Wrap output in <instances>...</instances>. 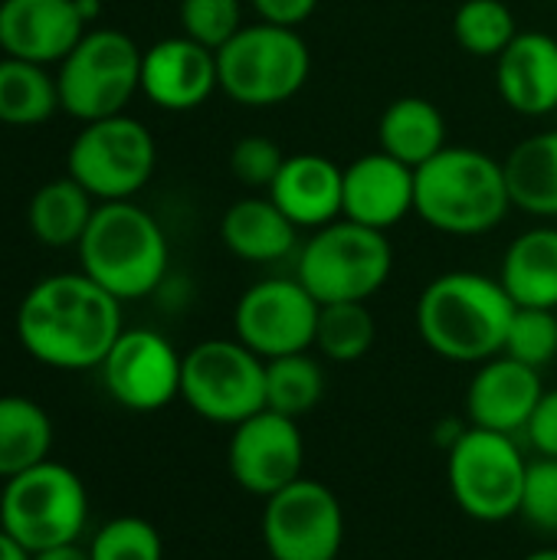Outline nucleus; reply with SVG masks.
I'll list each match as a JSON object with an SVG mask.
<instances>
[{
    "label": "nucleus",
    "instance_id": "f257e3e1",
    "mask_svg": "<svg viewBox=\"0 0 557 560\" xmlns=\"http://www.w3.org/2000/svg\"><path fill=\"white\" fill-rule=\"evenodd\" d=\"M121 331V302L82 269L39 279L16 308L23 351L53 371H98Z\"/></svg>",
    "mask_w": 557,
    "mask_h": 560
},
{
    "label": "nucleus",
    "instance_id": "f03ea898",
    "mask_svg": "<svg viewBox=\"0 0 557 560\" xmlns=\"http://www.w3.org/2000/svg\"><path fill=\"white\" fill-rule=\"evenodd\" d=\"M515 302L499 276L453 269L427 282L414 318L420 341L443 361L483 364L506 348Z\"/></svg>",
    "mask_w": 557,
    "mask_h": 560
},
{
    "label": "nucleus",
    "instance_id": "7ed1b4c3",
    "mask_svg": "<svg viewBox=\"0 0 557 560\" xmlns=\"http://www.w3.org/2000/svg\"><path fill=\"white\" fill-rule=\"evenodd\" d=\"M506 167L489 151L446 144L417 167V217L446 236H486L512 213Z\"/></svg>",
    "mask_w": 557,
    "mask_h": 560
},
{
    "label": "nucleus",
    "instance_id": "20e7f679",
    "mask_svg": "<svg viewBox=\"0 0 557 560\" xmlns=\"http://www.w3.org/2000/svg\"><path fill=\"white\" fill-rule=\"evenodd\" d=\"M76 249L82 272L118 302H135L158 292L171 262V246L161 223L135 200L98 203Z\"/></svg>",
    "mask_w": 557,
    "mask_h": 560
},
{
    "label": "nucleus",
    "instance_id": "39448f33",
    "mask_svg": "<svg viewBox=\"0 0 557 560\" xmlns=\"http://www.w3.org/2000/svg\"><path fill=\"white\" fill-rule=\"evenodd\" d=\"M220 92L243 108H276L292 102L312 75V49L292 26L246 23L217 49Z\"/></svg>",
    "mask_w": 557,
    "mask_h": 560
},
{
    "label": "nucleus",
    "instance_id": "423d86ee",
    "mask_svg": "<svg viewBox=\"0 0 557 560\" xmlns=\"http://www.w3.org/2000/svg\"><path fill=\"white\" fill-rule=\"evenodd\" d=\"M394 272L391 236L348 217L312 230L295 253V279L318 305L371 302Z\"/></svg>",
    "mask_w": 557,
    "mask_h": 560
},
{
    "label": "nucleus",
    "instance_id": "0eeeda50",
    "mask_svg": "<svg viewBox=\"0 0 557 560\" xmlns=\"http://www.w3.org/2000/svg\"><path fill=\"white\" fill-rule=\"evenodd\" d=\"M89 525V492L79 472L46 459L3 482L0 528L13 535L30 555L72 545Z\"/></svg>",
    "mask_w": 557,
    "mask_h": 560
},
{
    "label": "nucleus",
    "instance_id": "6e6552de",
    "mask_svg": "<svg viewBox=\"0 0 557 560\" xmlns=\"http://www.w3.org/2000/svg\"><path fill=\"white\" fill-rule=\"evenodd\" d=\"M141 46L112 26H89L72 52L59 62V108L76 121L121 115L141 92Z\"/></svg>",
    "mask_w": 557,
    "mask_h": 560
},
{
    "label": "nucleus",
    "instance_id": "1a4fd4ad",
    "mask_svg": "<svg viewBox=\"0 0 557 560\" xmlns=\"http://www.w3.org/2000/svg\"><path fill=\"white\" fill-rule=\"evenodd\" d=\"M446 456L450 492L463 515L483 525L519 518L529 459L509 433L466 427Z\"/></svg>",
    "mask_w": 557,
    "mask_h": 560
},
{
    "label": "nucleus",
    "instance_id": "9d476101",
    "mask_svg": "<svg viewBox=\"0 0 557 560\" xmlns=\"http://www.w3.org/2000/svg\"><path fill=\"white\" fill-rule=\"evenodd\" d=\"M181 400L204 420L236 427L266 410V361L240 338H210L184 354Z\"/></svg>",
    "mask_w": 557,
    "mask_h": 560
},
{
    "label": "nucleus",
    "instance_id": "9b49d317",
    "mask_svg": "<svg viewBox=\"0 0 557 560\" xmlns=\"http://www.w3.org/2000/svg\"><path fill=\"white\" fill-rule=\"evenodd\" d=\"M158 167L154 135L131 115L85 121L69 144V177L98 203L135 200Z\"/></svg>",
    "mask_w": 557,
    "mask_h": 560
},
{
    "label": "nucleus",
    "instance_id": "f8f14e48",
    "mask_svg": "<svg viewBox=\"0 0 557 560\" xmlns=\"http://www.w3.org/2000/svg\"><path fill=\"white\" fill-rule=\"evenodd\" d=\"M263 545L272 560H338L345 512L338 495L315 479H295L266 499Z\"/></svg>",
    "mask_w": 557,
    "mask_h": 560
},
{
    "label": "nucleus",
    "instance_id": "ddd939ff",
    "mask_svg": "<svg viewBox=\"0 0 557 560\" xmlns=\"http://www.w3.org/2000/svg\"><path fill=\"white\" fill-rule=\"evenodd\" d=\"M318 312L322 305L295 276H272L253 282L240 295L233 308V331L250 351H256L263 361H272L315 348Z\"/></svg>",
    "mask_w": 557,
    "mask_h": 560
},
{
    "label": "nucleus",
    "instance_id": "4468645a",
    "mask_svg": "<svg viewBox=\"0 0 557 560\" xmlns=\"http://www.w3.org/2000/svg\"><path fill=\"white\" fill-rule=\"evenodd\" d=\"M108 397L131 413H158L181 397L184 354L151 328H125L102 361Z\"/></svg>",
    "mask_w": 557,
    "mask_h": 560
},
{
    "label": "nucleus",
    "instance_id": "2eb2a0df",
    "mask_svg": "<svg viewBox=\"0 0 557 560\" xmlns=\"http://www.w3.org/2000/svg\"><path fill=\"white\" fill-rule=\"evenodd\" d=\"M302 466L305 440L299 433V420L266 407L233 427L227 443V469L243 492L266 502L269 495L302 479Z\"/></svg>",
    "mask_w": 557,
    "mask_h": 560
},
{
    "label": "nucleus",
    "instance_id": "dca6fc26",
    "mask_svg": "<svg viewBox=\"0 0 557 560\" xmlns=\"http://www.w3.org/2000/svg\"><path fill=\"white\" fill-rule=\"evenodd\" d=\"M220 92L217 52L190 36L158 39L141 52V95L164 112H194Z\"/></svg>",
    "mask_w": 557,
    "mask_h": 560
},
{
    "label": "nucleus",
    "instance_id": "f3484780",
    "mask_svg": "<svg viewBox=\"0 0 557 560\" xmlns=\"http://www.w3.org/2000/svg\"><path fill=\"white\" fill-rule=\"evenodd\" d=\"M417 213V171L387 151H368L345 167V217L391 233Z\"/></svg>",
    "mask_w": 557,
    "mask_h": 560
},
{
    "label": "nucleus",
    "instance_id": "a211bd4d",
    "mask_svg": "<svg viewBox=\"0 0 557 560\" xmlns=\"http://www.w3.org/2000/svg\"><path fill=\"white\" fill-rule=\"evenodd\" d=\"M542 394H545L542 371L509 354H496L476 364V374L466 387L469 427H483L509 436L525 433Z\"/></svg>",
    "mask_w": 557,
    "mask_h": 560
},
{
    "label": "nucleus",
    "instance_id": "6ab92c4d",
    "mask_svg": "<svg viewBox=\"0 0 557 560\" xmlns=\"http://www.w3.org/2000/svg\"><path fill=\"white\" fill-rule=\"evenodd\" d=\"M89 23L76 0H3L0 49L3 56L53 66L62 62L85 36Z\"/></svg>",
    "mask_w": 557,
    "mask_h": 560
},
{
    "label": "nucleus",
    "instance_id": "aec40b11",
    "mask_svg": "<svg viewBox=\"0 0 557 560\" xmlns=\"http://www.w3.org/2000/svg\"><path fill=\"white\" fill-rule=\"evenodd\" d=\"M266 194L299 230H322L345 217V167L328 154L299 151Z\"/></svg>",
    "mask_w": 557,
    "mask_h": 560
},
{
    "label": "nucleus",
    "instance_id": "412c9836",
    "mask_svg": "<svg viewBox=\"0 0 557 560\" xmlns=\"http://www.w3.org/2000/svg\"><path fill=\"white\" fill-rule=\"evenodd\" d=\"M496 89L502 102L525 118L557 112V39L545 30H519L496 59Z\"/></svg>",
    "mask_w": 557,
    "mask_h": 560
},
{
    "label": "nucleus",
    "instance_id": "4be33fe9",
    "mask_svg": "<svg viewBox=\"0 0 557 560\" xmlns=\"http://www.w3.org/2000/svg\"><path fill=\"white\" fill-rule=\"evenodd\" d=\"M299 226L272 203L269 194H246L233 200L220 217L223 246L253 266L282 262L299 253Z\"/></svg>",
    "mask_w": 557,
    "mask_h": 560
},
{
    "label": "nucleus",
    "instance_id": "5701e85b",
    "mask_svg": "<svg viewBox=\"0 0 557 560\" xmlns=\"http://www.w3.org/2000/svg\"><path fill=\"white\" fill-rule=\"evenodd\" d=\"M499 282L519 308L557 312V226L542 223L519 233L499 269Z\"/></svg>",
    "mask_w": 557,
    "mask_h": 560
},
{
    "label": "nucleus",
    "instance_id": "b1692460",
    "mask_svg": "<svg viewBox=\"0 0 557 560\" xmlns=\"http://www.w3.org/2000/svg\"><path fill=\"white\" fill-rule=\"evenodd\" d=\"M378 144L381 151L417 171L450 144L446 118L437 102L423 95H401L381 112Z\"/></svg>",
    "mask_w": 557,
    "mask_h": 560
},
{
    "label": "nucleus",
    "instance_id": "393cba45",
    "mask_svg": "<svg viewBox=\"0 0 557 560\" xmlns=\"http://www.w3.org/2000/svg\"><path fill=\"white\" fill-rule=\"evenodd\" d=\"M512 207L538 220H557V128L519 141L506 158Z\"/></svg>",
    "mask_w": 557,
    "mask_h": 560
},
{
    "label": "nucleus",
    "instance_id": "a878e982",
    "mask_svg": "<svg viewBox=\"0 0 557 560\" xmlns=\"http://www.w3.org/2000/svg\"><path fill=\"white\" fill-rule=\"evenodd\" d=\"M95 207H98V200L66 174V177L43 184L33 194V200L26 207V223H30V233L36 236V243L66 249V246L82 243V236L95 217Z\"/></svg>",
    "mask_w": 557,
    "mask_h": 560
},
{
    "label": "nucleus",
    "instance_id": "bb28decb",
    "mask_svg": "<svg viewBox=\"0 0 557 560\" xmlns=\"http://www.w3.org/2000/svg\"><path fill=\"white\" fill-rule=\"evenodd\" d=\"M53 420L49 413L20 394L0 397V479H13L49 459Z\"/></svg>",
    "mask_w": 557,
    "mask_h": 560
},
{
    "label": "nucleus",
    "instance_id": "cd10ccee",
    "mask_svg": "<svg viewBox=\"0 0 557 560\" xmlns=\"http://www.w3.org/2000/svg\"><path fill=\"white\" fill-rule=\"evenodd\" d=\"M56 108H59V85H56V75L46 72V66L13 59V56L0 59V121L3 125H13V128L43 125L46 118H53Z\"/></svg>",
    "mask_w": 557,
    "mask_h": 560
},
{
    "label": "nucleus",
    "instance_id": "c85d7f7f",
    "mask_svg": "<svg viewBox=\"0 0 557 560\" xmlns=\"http://www.w3.org/2000/svg\"><path fill=\"white\" fill-rule=\"evenodd\" d=\"M325 397V371L312 351L266 361V407L282 417H305Z\"/></svg>",
    "mask_w": 557,
    "mask_h": 560
},
{
    "label": "nucleus",
    "instance_id": "c756f323",
    "mask_svg": "<svg viewBox=\"0 0 557 560\" xmlns=\"http://www.w3.org/2000/svg\"><path fill=\"white\" fill-rule=\"evenodd\" d=\"M378 341V322L368 302H332L318 312L315 351L335 364L361 361Z\"/></svg>",
    "mask_w": 557,
    "mask_h": 560
},
{
    "label": "nucleus",
    "instance_id": "7c9ffc66",
    "mask_svg": "<svg viewBox=\"0 0 557 560\" xmlns=\"http://www.w3.org/2000/svg\"><path fill=\"white\" fill-rule=\"evenodd\" d=\"M515 36L519 23L506 0H463L453 13V39L476 59H499Z\"/></svg>",
    "mask_w": 557,
    "mask_h": 560
},
{
    "label": "nucleus",
    "instance_id": "2f4dec72",
    "mask_svg": "<svg viewBox=\"0 0 557 560\" xmlns=\"http://www.w3.org/2000/svg\"><path fill=\"white\" fill-rule=\"evenodd\" d=\"M85 548L92 560H164L161 532L138 515H118L105 522Z\"/></svg>",
    "mask_w": 557,
    "mask_h": 560
},
{
    "label": "nucleus",
    "instance_id": "473e14b6",
    "mask_svg": "<svg viewBox=\"0 0 557 560\" xmlns=\"http://www.w3.org/2000/svg\"><path fill=\"white\" fill-rule=\"evenodd\" d=\"M502 354L545 371L557 358V312L555 308H519L509 322Z\"/></svg>",
    "mask_w": 557,
    "mask_h": 560
},
{
    "label": "nucleus",
    "instance_id": "72a5a7b5",
    "mask_svg": "<svg viewBox=\"0 0 557 560\" xmlns=\"http://www.w3.org/2000/svg\"><path fill=\"white\" fill-rule=\"evenodd\" d=\"M181 33L207 49H223L246 23L240 0H181L177 7Z\"/></svg>",
    "mask_w": 557,
    "mask_h": 560
},
{
    "label": "nucleus",
    "instance_id": "f704fd0d",
    "mask_svg": "<svg viewBox=\"0 0 557 560\" xmlns=\"http://www.w3.org/2000/svg\"><path fill=\"white\" fill-rule=\"evenodd\" d=\"M286 158H289V154H286L272 138H266V135H246V138H240V141L230 148V174H233L246 190L266 194V190L276 184V177H279Z\"/></svg>",
    "mask_w": 557,
    "mask_h": 560
},
{
    "label": "nucleus",
    "instance_id": "c9c22d12",
    "mask_svg": "<svg viewBox=\"0 0 557 560\" xmlns=\"http://www.w3.org/2000/svg\"><path fill=\"white\" fill-rule=\"evenodd\" d=\"M519 518L542 535H557V459L552 456L529 463Z\"/></svg>",
    "mask_w": 557,
    "mask_h": 560
},
{
    "label": "nucleus",
    "instance_id": "e433bc0d",
    "mask_svg": "<svg viewBox=\"0 0 557 560\" xmlns=\"http://www.w3.org/2000/svg\"><path fill=\"white\" fill-rule=\"evenodd\" d=\"M525 436L538 456L557 459V387L542 394V400H538V407L525 427Z\"/></svg>",
    "mask_w": 557,
    "mask_h": 560
},
{
    "label": "nucleus",
    "instance_id": "4c0bfd02",
    "mask_svg": "<svg viewBox=\"0 0 557 560\" xmlns=\"http://www.w3.org/2000/svg\"><path fill=\"white\" fill-rule=\"evenodd\" d=\"M250 3L263 23L292 26V30H299L318 10V0H250Z\"/></svg>",
    "mask_w": 557,
    "mask_h": 560
},
{
    "label": "nucleus",
    "instance_id": "58836bf2",
    "mask_svg": "<svg viewBox=\"0 0 557 560\" xmlns=\"http://www.w3.org/2000/svg\"><path fill=\"white\" fill-rule=\"evenodd\" d=\"M33 560H92L89 558V548L72 541V545H56V548H46V551H36Z\"/></svg>",
    "mask_w": 557,
    "mask_h": 560
},
{
    "label": "nucleus",
    "instance_id": "ea45409f",
    "mask_svg": "<svg viewBox=\"0 0 557 560\" xmlns=\"http://www.w3.org/2000/svg\"><path fill=\"white\" fill-rule=\"evenodd\" d=\"M0 560H33V555H30L13 535H7V532L0 528Z\"/></svg>",
    "mask_w": 557,
    "mask_h": 560
},
{
    "label": "nucleus",
    "instance_id": "a19ab883",
    "mask_svg": "<svg viewBox=\"0 0 557 560\" xmlns=\"http://www.w3.org/2000/svg\"><path fill=\"white\" fill-rule=\"evenodd\" d=\"M76 3H79V13H82V20H85V23H92V20L98 16V10H102V7H98V0H76Z\"/></svg>",
    "mask_w": 557,
    "mask_h": 560
},
{
    "label": "nucleus",
    "instance_id": "79ce46f5",
    "mask_svg": "<svg viewBox=\"0 0 557 560\" xmlns=\"http://www.w3.org/2000/svg\"><path fill=\"white\" fill-rule=\"evenodd\" d=\"M522 560H557V548H542V551H532Z\"/></svg>",
    "mask_w": 557,
    "mask_h": 560
},
{
    "label": "nucleus",
    "instance_id": "37998d69",
    "mask_svg": "<svg viewBox=\"0 0 557 560\" xmlns=\"http://www.w3.org/2000/svg\"><path fill=\"white\" fill-rule=\"evenodd\" d=\"M0 3H3V0H0Z\"/></svg>",
    "mask_w": 557,
    "mask_h": 560
}]
</instances>
